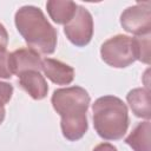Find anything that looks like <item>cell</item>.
<instances>
[{
    "mask_svg": "<svg viewBox=\"0 0 151 151\" xmlns=\"http://www.w3.org/2000/svg\"><path fill=\"white\" fill-rule=\"evenodd\" d=\"M13 86L8 83L0 81V106H5L12 98Z\"/></svg>",
    "mask_w": 151,
    "mask_h": 151,
    "instance_id": "cell-15",
    "label": "cell"
},
{
    "mask_svg": "<svg viewBox=\"0 0 151 151\" xmlns=\"http://www.w3.org/2000/svg\"><path fill=\"white\" fill-rule=\"evenodd\" d=\"M133 50L136 54V60L144 64H150V34L138 35L132 38Z\"/></svg>",
    "mask_w": 151,
    "mask_h": 151,
    "instance_id": "cell-13",
    "label": "cell"
},
{
    "mask_svg": "<svg viewBox=\"0 0 151 151\" xmlns=\"http://www.w3.org/2000/svg\"><path fill=\"white\" fill-rule=\"evenodd\" d=\"M9 70L12 74L18 77L29 71L39 72L41 70L42 60L38 52L31 48H19L9 53Z\"/></svg>",
    "mask_w": 151,
    "mask_h": 151,
    "instance_id": "cell-7",
    "label": "cell"
},
{
    "mask_svg": "<svg viewBox=\"0 0 151 151\" xmlns=\"http://www.w3.org/2000/svg\"><path fill=\"white\" fill-rule=\"evenodd\" d=\"M93 151H117V149L110 143H101V144H98L93 149Z\"/></svg>",
    "mask_w": 151,
    "mask_h": 151,
    "instance_id": "cell-17",
    "label": "cell"
},
{
    "mask_svg": "<svg viewBox=\"0 0 151 151\" xmlns=\"http://www.w3.org/2000/svg\"><path fill=\"white\" fill-rule=\"evenodd\" d=\"M5 113H6V111H5V107L4 106H0V124L4 122V119H5Z\"/></svg>",
    "mask_w": 151,
    "mask_h": 151,
    "instance_id": "cell-18",
    "label": "cell"
},
{
    "mask_svg": "<svg viewBox=\"0 0 151 151\" xmlns=\"http://www.w3.org/2000/svg\"><path fill=\"white\" fill-rule=\"evenodd\" d=\"M90 101V94L80 86L58 88L53 92L51 103L61 117V132L66 139L74 142L86 133L88 129L86 113Z\"/></svg>",
    "mask_w": 151,
    "mask_h": 151,
    "instance_id": "cell-1",
    "label": "cell"
},
{
    "mask_svg": "<svg viewBox=\"0 0 151 151\" xmlns=\"http://www.w3.org/2000/svg\"><path fill=\"white\" fill-rule=\"evenodd\" d=\"M126 100L134 113V116L139 118L150 119L151 117V109H150V92L146 88H133L131 90L127 96Z\"/></svg>",
    "mask_w": 151,
    "mask_h": 151,
    "instance_id": "cell-11",
    "label": "cell"
},
{
    "mask_svg": "<svg viewBox=\"0 0 151 151\" xmlns=\"http://www.w3.org/2000/svg\"><path fill=\"white\" fill-rule=\"evenodd\" d=\"M150 122L138 123L132 132L125 138V143L132 147L133 151H151L150 146Z\"/></svg>",
    "mask_w": 151,
    "mask_h": 151,
    "instance_id": "cell-12",
    "label": "cell"
},
{
    "mask_svg": "<svg viewBox=\"0 0 151 151\" xmlns=\"http://www.w3.org/2000/svg\"><path fill=\"white\" fill-rule=\"evenodd\" d=\"M20 86L35 100H41L47 96L48 86L40 72L29 71L19 76Z\"/></svg>",
    "mask_w": 151,
    "mask_h": 151,
    "instance_id": "cell-9",
    "label": "cell"
},
{
    "mask_svg": "<svg viewBox=\"0 0 151 151\" xmlns=\"http://www.w3.org/2000/svg\"><path fill=\"white\" fill-rule=\"evenodd\" d=\"M15 26L28 47L38 53L52 54L57 47V31L42 11L35 6H24L15 13Z\"/></svg>",
    "mask_w": 151,
    "mask_h": 151,
    "instance_id": "cell-2",
    "label": "cell"
},
{
    "mask_svg": "<svg viewBox=\"0 0 151 151\" xmlns=\"http://www.w3.org/2000/svg\"><path fill=\"white\" fill-rule=\"evenodd\" d=\"M101 59L110 66L124 68L136 60L132 38L123 34L114 35L106 40L100 48Z\"/></svg>",
    "mask_w": 151,
    "mask_h": 151,
    "instance_id": "cell-4",
    "label": "cell"
},
{
    "mask_svg": "<svg viewBox=\"0 0 151 151\" xmlns=\"http://www.w3.org/2000/svg\"><path fill=\"white\" fill-rule=\"evenodd\" d=\"M41 70L44 74L57 85H68L74 79V70L70 65L52 58L42 60Z\"/></svg>",
    "mask_w": 151,
    "mask_h": 151,
    "instance_id": "cell-8",
    "label": "cell"
},
{
    "mask_svg": "<svg viewBox=\"0 0 151 151\" xmlns=\"http://www.w3.org/2000/svg\"><path fill=\"white\" fill-rule=\"evenodd\" d=\"M46 8L51 19L59 24L66 25L74 17L78 5L73 1H63V0H50L46 4Z\"/></svg>",
    "mask_w": 151,
    "mask_h": 151,
    "instance_id": "cell-10",
    "label": "cell"
},
{
    "mask_svg": "<svg viewBox=\"0 0 151 151\" xmlns=\"http://www.w3.org/2000/svg\"><path fill=\"white\" fill-rule=\"evenodd\" d=\"M93 126L98 136L106 140L123 138L129 127V111L124 101L114 96L98 98L92 105Z\"/></svg>",
    "mask_w": 151,
    "mask_h": 151,
    "instance_id": "cell-3",
    "label": "cell"
},
{
    "mask_svg": "<svg viewBox=\"0 0 151 151\" xmlns=\"http://www.w3.org/2000/svg\"><path fill=\"white\" fill-rule=\"evenodd\" d=\"M8 44V33L5 26L0 22V48H6Z\"/></svg>",
    "mask_w": 151,
    "mask_h": 151,
    "instance_id": "cell-16",
    "label": "cell"
},
{
    "mask_svg": "<svg viewBox=\"0 0 151 151\" xmlns=\"http://www.w3.org/2000/svg\"><path fill=\"white\" fill-rule=\"evenodd\" d=\"M66 38L76 46H86L93 35V19L91 13L83 6H78V9L70 22L64 27Z\"/></svg>",
    "mask_w": 151,
    "mask_h": 151,
    "instance_id": "cell-5",
    "label": "cell"
},
{
    "mask_svg": "<svg viewBox=\"0 0 151 151\" xmlns=\"http://www.w3.org/2000/svg\"><path fill=\"white\" fill-rule=\"evenodd\" d=\"M120 25L123 28L136 35L150 34L151 31V9L150 2H138L127 7L120 15Z\"/></svg>",
    "mask_w": 151,
    "mask_h": 151,
    "instance_id": "cell-6",
    "label": "cell"
},
{
    "mask_svg": "<svg viewBox=\"0 0 151 151\" xmlns=\"http://www.w3.org/2000/svg\"><path fill=\"white\" fill-rule=\"evenodd\" d=\"M9 53L6 48H0V78L9 79L12 77V72L9 70Z\"/></svg>",
    "mask_w": 151,
    "mask_h": 151,
    "instance_id": "cell-14",
    "label": "cell"
}]
</instances>
